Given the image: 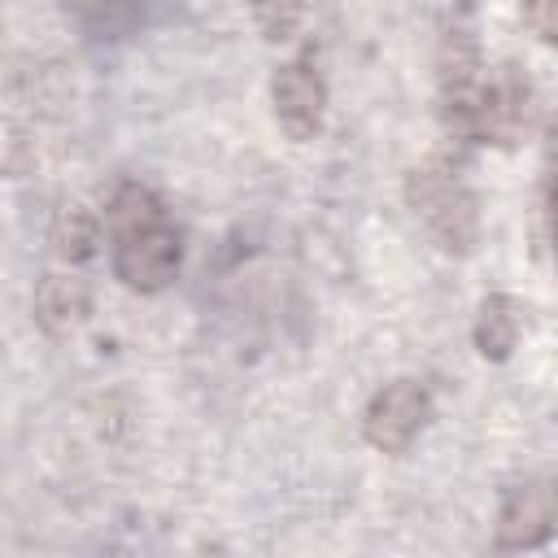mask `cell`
Instances as JSON below:
<instances>
[{"instance_id": "4", "label": "cell", "mask_w": 558, "mask_h": 558, "mask_svg": "<svg viewBox=\"0 0 558 558\" xmlns=\"http://www.w3.org/2000/svg\"><path fill=\"white\" fill-rule=\"evenodd\" d=\"M270 113L292 144H310L327 122V74L314 52H296L270 74Z\"/></svg>"}, {"instance_id": "8", "label": "cell", "mask_w": 558, "mask_h": 558, "mask_svg": "<svg viewBox=\"0 0 558 558\" xmlns=\"http://www.w3.org/2000/svg\"><path fill=\"white\" fill-rule=\"evenodd\" d=\"M519 9L545 44H558V0H519Z\"/></svg>"}, {"instance_id": "7", "label": "cell", "mask_w": 558, "mask_h": 558, "mask_svg": "<svg viewBox=\"0 0 558 558\" xmlns=\"http://www.w3.org/2000/svg\"><path fill=\"white\" fill-rule=\"evenodd\" d=\"M240 4L253 13V22L266 39H292V31L310 13V0H240Z\"/></svg>"}, {"instance_id": "1", "label": "cell", "mask_w": 558, "mask_h": 558, "mask_svg": "<svg viewBox=\"0 0 558 558\" xmlns=\"http://www.w3.org/2000/svg\"><path fill=\"white\" fill-rule=\"evenodd\" d=\"M100 231L109 270L126 292L153 296L179 279L183 240L170 218V205L148 183H118L105 201Z\"/></svg>"}, {"instance_id": "2", "label": "cell", "mask_w": 558, "mask_h": 558, "mask_svg": "<svg viewBox=\"0 0 558 558\" xmlns=\"http://www.w3.org/2000/svg\"><path fill=\"white\" fill-rule=\"evenodd\" d=\"M405 205L414 214V222L423 227V235L453 257H471L480 248V196L475 187L462 179L458 166L449 161H423L410 170L405 179Z\"/></svg>"}, {"instance_id": "5", "label": "cell", "mask_w": 558, "mask_h": 558, "mask_svg": "<svg viewBox=\"0 0 558 558\" xmlns=\"http://www.w3.org/2000/svg\"><path fill=\"white\" fill-rule=\"evenodd\" d=\"M558 532V475L514 484L497 510V549H536Z\"/></svg>"}, {"instance_id": "3", "label": "cell", "mask_w": 558, "mask_h": 558, "mask_svg": "<svg viewBox=\"0 0 558 558\" xmlns=\"http://www.w3.org/2000/svg\"><path fill=\"white\" fill-rule=\"evenodd\" d=\"M432 423V392L423 379H388L362 405V440L388 458L405 453Z\"/></svg>"}, {"instance_id": "6", "label": "cell", "mask_w": 558, "mask_h": 558, "mask_svg": "<svg viewBox=\"0 0 558 558\" xmlns=\"http://www.w3.org/2000/svg\"><path fill=\"white\" fill-rule=\"evenodd\" d=\"M527 331V305L510 292H488L475 310V323H471V340H475V353L493 366L510 362L519 340Z\"/></svg>"}]
</instances>
